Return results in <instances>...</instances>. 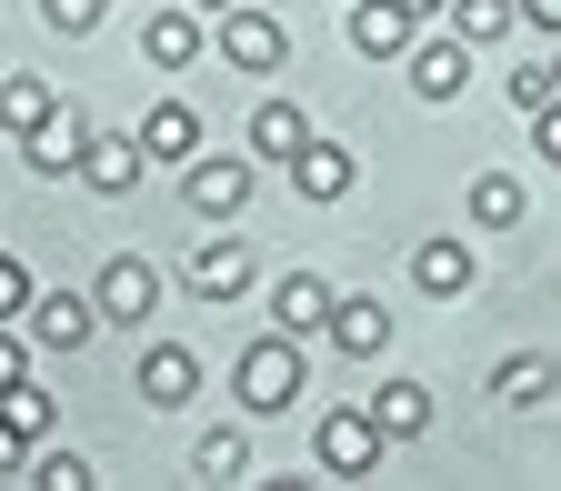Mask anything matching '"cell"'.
Masks as SVG:
<instances>
[{
  "instance_id": "cell-11",
  "label": "cell",
  "mask_w": 561,
  "mask_h": 491,
  "mask_svg": "<svg viewBox=\"0 0 561 491\" xmlns=\"http://www.w3.org/2000/svg\"><path fill=\"white\" fill-rule=\"evenodd\" d=\"M251 281H261V261H251V241H231V231L191 251V292H201V301H241Z\"/></svg>"
},
{
  "instance_id": "cell-9",
  "label": "cell",
  "mask_w": 561,
  "mask_h": 491,
  "mask_svg": "<svg viewBox=\"0 0 561 491\" xmlns=\"http://www.w3.org/2000/svg\"><path fill=\"white\" fill-rule=\"evenodd\" d=\"M280 171H291V191H301V201H351V181H362V161H351L341 140H321V130H311Z\"/></svg>"
},
{
  "instance_id": "cell-15",
  "label": "cell",
  "mask_w": 561,
  "mask_h": 491,
  "mask_svg": "<svg viewBox=\"0 0 561 491\" xmlns=\"http://www.w3.org/2000/svg\"><path fill=\"white\" fill-rule=\"evenodd\" d=\"M321 311H331V281H321V271H280V281H271V331L311 341V331H321Z\"/></svg>"
},
{
  "instance_id": "cell-27",
  "label": "cell",
  "mask_w": 561,
  "mask_h": 491,
  "mask_svg": "<svg viewBox=\"0 0 561 491\" xmlns=\"http://www.w3.org/2000/svg\"><path fill=\"white\" fill-rule=\"evenodd\" d=\"M31 481H41V491H91L101 471H91L81 452H41V461H31Z\"/></svg>"
},
{
  "instance_id": "cell-23",
  "label": "cell",
  "mask_w": 561,
  "mask_h": 491,
  "mask_svg": "<svg viewBox=\"0 0 561 491\" xmlns=\"http://www.w3.org/2000/svg\"><path fill=\"white\" fill-rule=\"evenodd\" d=\"M50 111H60V91L41 81V70H11V81H0V130H11V140H21V130H41Z\"/></svg>"
},
{
  "instance_id": "cell-4",
  "label": "cell",
  "mask_w": 561,
  "mask_h": 491,
  "mask_svg": "<svg viewBox=\"0 0 561 491\" xmlns=\"http://www.w3.org/2000/svg\"><path fill=\"white\" fill-rule=\"evenodd\" d=\"M91 311H101V321H121V331H140V321L161 311V271L140 261V251H111V261H101V281H91Z\"/></svg>"
},
{
  "instance_id": "cell-14",
  "label": "cell",
  "mask_w": 561,
  "mask_h": 491,
  "mask_svg": "<svg viewBox=\"0 0 561 491\" xmlns=\"http://www.w3.org/2000/svg\"><path fill=\"white\" fill-rule=\"evenodd\" d=\"M201 50H210L201 11H151V21H140V60H151V70H191Z\"/></svg>"
},
{
  "instance_id": "cell-2",
  "label": "cell",
  "mask_w": 561,
  "mask_h": 491,
  "mask_svg": "<svg viewBox=\"0 0 561 491\" xmlns=\"http://www.w3.org/2000/svg\"><path fill=\"white\" fill-rule=\"evenodd\" d=\"M210 50H221L231 70H251V81H271V70L291 60V31H280L271 11H251V0H231V11H210Z\"/></svg>"
},
{
  "instance_id": "cell-13",
  "label": "cell",
  "mask_w": 561,
  "mask_h": 491,
  "mask_svg": "<svg viewBox=\"0 0 561 491\" xmlns=\"http://www.w3.org/2000/svg\"><path fill=\"white\" fill-rule=\"evenodd\" d=\"M191 391H201V351H181V341L140 351V401H151V411H181Z\"/></svg>"
},
{
  "instance_id": "cell-25",
  "label": "cell",
  "mask_w": 561,
  "mask_h": 491,
  "mask_svg": "<svg viewBox=\"0 0 561 491\" xmlns=\"http://www.w3.org/2000/svg\"><path fill=\"white\" fill-rule=\"evenodd\" d=\"M491 391H502L512 411H531V401H551V362H541V351H512V362L491 372Z\"/></svg>"
},
{
  "instance_id": "cell-12",
  "label": "cell",
  "mask_w": 561,
  "mask_h": 491,
  "mask_svg": "<svg viewBox=\"0 0 561 491\" xmlns=\"http://www.w3.org/2000/svg\"><path fill=\"white\" fill-rule=\"evenodd\" d=\"M411 292H421V301H461V292H471V241L432 231V241L411 251Z\"/></svg>"
},
{
  "instance_id": "cell-7",
  "label": "cell",
  "mask_w": 561,
  "mask_h": 491,
  "mask_svg": "<svg viewBox=\"0 0 561 491\" xmlns=\"http://www.w3.org/2000/svg\"><path fill=\"white\" fill-rule=\"evenodd\" d=\"M321 331H331L341 362H381V351H391V301H371V292H331Z\"/></svg>"
},
{
  "instance_id": "cell-33",
  "label": "cell",
  "mask_w": 561,
  "mask_h": 491,
  "mask_svg": "<svg viewBox=\"0 0 561 491\" xmlns=\"http://www.w3.org/2000/svg\"><path fill=\"white\" fill-rule=\"evenodd\" d=\"M512 21H531V31H561V0H512Z\"/></svg>"
},
{
  "instance_id": "cell-10",
  "label": "cell",
  "mask_w": 561,
  "mask_h": 491,
  "mask_svg": "<svg viewBox=\"0 0 561 491\" xmlns=\"http://www.w3.org/2000/svg\"><path fill=\"white\" fill-rule=\"evenodd\" d=\"M401 60H411V91H421V101H461V81H471V50H461L451 31H442V41H421V31H411Z\"/></svg>"
},
{
  "instance_id": "cell-18",
  "label": "cell",
  "mask_w": 561,
  "mask_h": 491,
  "mask_svg": "<svg viewBox=\"0 0 561 491\" xmlns=\"http://www.w3.org/2000/svg\"><path fill=\"white\" fill-rule=\"evenodd\" d=\"M362 411H371L381 442H421V432H432V391H421V381H381Z\"/></svg>"
},
{
  "instance_id": "cell-17",
  "label": "cell",
  "mask_w": 561,
  "mask_h": 491,
  "mask_svg": "<svg viewBox=\"0 0 561 491\" xmlns=\"http://www.w3.org/2000/svg\"><path fill=\"white\" fill-rule=\"evenodd\" d=\"M130 140H140V161H171V171H181V161L201 151V111H191V101H161V111L140 121Z\"/></svg>"
},
{
  "instance_id": "cell-30",
  "label": "cell",
  "mask_w": 561,
  "mask_h": 491,
  "mask_svg": "<svg viewBox=\"0 0 561 491\" xmlns=\"http://www.w3.org/2000/svg\"><path fill=\"white\" fill-rule=\"evenodd\" d=\"M21 301H31V261L0 251V321H21Z\"/></svg>"
},
{
  "instance_id": "cell-24",
  "label": "cell",
  "mask_w": 561,
  "mask_h": 491,
  "mask_svg": "<svg viewBox=\"0 0 561 491\" xmlns=\"http://www.w3.org/2000/svg\"><path fill=\"white\" fill-rule=\"evenodd\" d=\"M522 210H531V201H522L512 171H471V221H481V231H512Z\"/></svg>"
},
{
  "instance_id": "cell-26",
  "label": "cell",
  "mask_w": 561,
  "mask_h": 491,
  "mask_svg": "<svg viewBox=\"0 0 561 491\" xmlns=\"http://www.w3.org/2000/svg\"><path fill=\"white\" fill-rule=\"evenodd\" d=\"M0 421H11V432H21V442H41V432H50V391H41L31 372H21L11 391H0Z\"/></svg>"
},
{
  "instance_id": "cell-6",
  "label": "cell",
  "mask_w": 561,
  "mask_h": 491,
  "mask_svg": "<svg viewBox=\"0 0 561 491\" xmlns=\"http://www.w3.org/2000/svg\"><path fill=\"white\" fill-rule=\"evenodd\" d=\"M21 331L41 351H91L101 341V311H91V292H31L21 301Z\"/></svg>"
},
{
  "instance_id": "cell-20",
  "label": "cell",
  "mask_w": 561,
  "mask_h": 491,
  "mask_svg": "<svg viewBox=\"0 0 561 491\" xmlns=\"http://www.w3.org/2000/svg\"><path fill=\"white\" fill-rule=\"evenodd\" d=\"M301 140H311V111L301 101H261L251 111V161H291Z\"/></svg>"
},
{
  "instance_id": "cell-31",
  "label": "cell",
  "mask_w": 561,
  "mask_h": 491,
  "mask_svg": "<svg viewBox=\"0 0 561 491\" xmlns=\"http://www.w3.org/2000/svg\"><path fill=\"white\" fill-rule=\"evenodd\" d=\"M31 372V341H21V321H0V391H11Z\"/></svg>"
},
{
  "instance_id": "cell-3",
  "label": "cell",
  "mask_w": 561,
  "mask_h": 491,
  "mask_svg": "<svg viewBox=\"0 0 561 491\" xmlns=\"http://www.w3.org/2000/svg\"><path fill=\"white\" fill-rule=\"evenodd\" d=\"M251 151H191L181 161V201L201 210V221H241V201H251Z\"/></svg>"
},
{
  "instance_id": "cell-21",
  "label": "cell",
  "mask_w": 561,
  "mask_h": 491,
  "mask_svg": "<svg viewBox=\"0 0 561 491\" xmlns=\"http://www.w3.org/2000/svg\"><path fill=\"white\" fill-rule=\"evenodd\" d=\"M191 481H210V491L251 481V442L231 432V421H221V432H201V442H191Z\"/></svg>"
},
{
  "instance_id": "cell-19",
  "label": "cell",
  "mask_w": 561,
  "mask_h": 491,
  "mask_svg": "<svg viewBox=\"0 0 561 491\" xmlns=\"http://www.w3.org/2000/svg\"><path fill=\"white\" fill-rule=\"evenodd\" d=\"M411 31H421V21L401 11V0H351V50H362V60H401Z\"/></svg>"
},
{
  "instance_id": "cell-29",
  "label": "cell",
  "mask_w": 561,
  "mask_h": 491,
  "mask_svg": "<svg viewBox=\"0 0 561 491\" xmlns=\"http://www.w3.org/2000/svg\"><path fill=\"white\" fill-rule=\"evenodd\" d=\"M101 11H111V0H41V21H50L60 41H81V31H101Z\"/></svg>"
},
{
  "instance_id": "cell-28",
  "label": "cell",
  "mask_w": 561,
  "mask_h": 491,
  "mask_svg": "<svg viewBox=\"0 0 561 491\" xmlns=\"http://www.w3.org/2000/svg\"><path fill=\"white\" fill-rule=\"evenodd\" d=\"M512 101H522V111H551V101H561V70H551V60H522V70H512Z\"/></svg>"
},
{
  "instance_id": "cell-22",
  "label": "cell",
  "mask_w": 561,
  "mask_h": 491,
  "mask_svg": "<svg viewBox=\"0 0 561 491\" xmlns=\"http://www.w3.org/2000/svg\"><path fill=\"white\" fill-rule=\"evenodd\" d=\"M461 50H491V41H502L512 31V0H442V11H432Z\"/></svg>"
},
{
  "instance_id": "cell-34",
  "label": "cell",
  "mask_w": 561,
  "mask_h": 491,
  "mask_svg": "<svg viewBox=\"0 0 561 491\" xmlns=\"http://www.w3.org/2000/svg\"><path fill=\"white\" fill-rule=\"evenodd\" d=\"M401 11H411V21H432V11H442V0H401Z\"/></svg>"
},
{
  "instance_id": "cell-5",
  "label": "cell",
  "mask_w": 561,
  "mask_h": 491,
  "mask_svg": "<svg viewBox=\"0 0 561 491\" xmlns=\"http://www.w3.org/2000/svg\"><path fill=\"white\" fill-rule=\"evenodd\" d=\"M311 452H321V471H331V481H371L391 442L371 432V411H321V432H311Z\"/></svg>"
},
{
  "instance_id": "cell-32",
  "label": "cell",
  "mask_w": 561,
  "mask_h": 491,
  "mask_svg": "<svg viewBox=\"0 0 561 491\" xmlns=\"http://www.w3.org/2000/svg\"><path fill=\"white\" fill-rule=\"evenodd\" d=\"M531 151H541V161H561V101H551V111H531Z\"/></svg>"
},
{
  "instance_id": "cell-1",
  "label": "cell",
  "mask_w": 561,
  "mask_h": 491,
  "mask_svg": "<svg viewBox=\"0 0 561 491\" xmlns=\"http://www.w3.org/2000/svg\"><path fill=\"white\" fill-rule=\"evenodd\" d=\"M301 381H311V362H301V341H291V331H261L241 362H231L241 411H291V401H301Z\"/></svg>"
},
{
  "instance_id": "cell-35",
  "label": "cell",
  "mask_w": 561,
  "mask_h": 491,
  "mask_svg": "<svg viewBox=\"0 0 561 491\" xmlns=\"http://www.w3.org/2000/svg\"><path fill=\"white\" fill-rule=\"evenodd\" d=\"M191 11H231V0H191Z\"/></svg>"
},
{
  "instance_id": "cell-16",
  "label": "cell",
  "mask_w": 561,
  "mask_h": 491,
  "mask_svg": "<svg viewBox=\"0 0 561 491\" xmlns=\"http://www.w3.org/2000/svg\"><path fill=\"white\" fill-rule=\"evenodd\" d=\"M81 130H91L81 111H50L41 130H21V161H31L41 181H70V161H81Z\"/></svg>"
},
{
  "instance_id": "cell-8",
  "label": "cell",
  "mask_w": 561,
  "mask_h": 491,
  "mask_svg": "<svg viewBox=\"0 0 561 491\" xmlns=\"http://www.w3.org/2000/svg\"><path fill=\"white\" fill-rule=\"evenodd\" d=\"M70 171H81L101 201H121V191L151 171V161H140V140H130V130H81V161H70Z\"/></svg>"
}]
</instances>
